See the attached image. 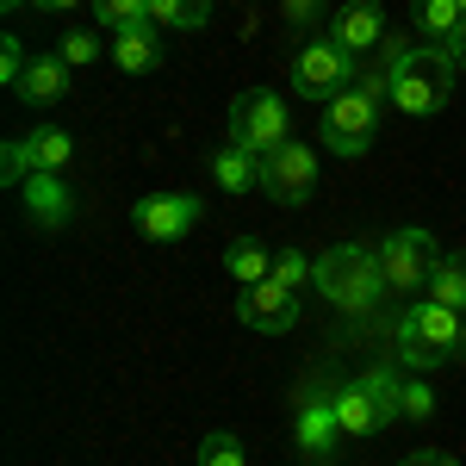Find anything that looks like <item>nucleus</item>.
<instances>
[{
	"label": "nucleus",
	"instance_id": "393cba45",
	"mask_svg": "<svg viewBox=\"0 0 466 466\" xmlns=\"http://www.w3.org/2000/svg\"><path fill=\"white\" fill-rule=\"evenodd\" d=\"M94 19H100L106 32H125V25L149 19V0H94Z\"/></svg>",
	"mask_w": 466,
	"mask_h": 466
},
{
	"label": "nucleus",
	"instance_id": "a211bd4d",
	"mask_svg": "<svg viewBox=\"0 0 466 466\" xmlns=\"http://www.w3.org/2000/svg\"><path fill=\"white\" fill-rule=\"evenodd\" d=\"M69 94V63L63 56H32V69L19 81V100H32V106H56Z\"/></svg>",
	"mask_w": 466,
	"mask_h": 466
},
{
	"label": "nucleus",
	"instance_id": "9b49d317",
	"mask_svg": "<svg viewBox=\"0 0 466 466\" xmlns=\"http://www.w3.org/2000/svg\"><path fill=\"white\" fill-rule=\"evenodd\" d=\"M199 212H206V206H199L193 193H149V199H137L131 218H137V230H144L149 243H180V237L199 224Z\"/></svg>",
	"mask_w": 466,
	"mask_h": 466
},
{
	"label": "nucleus",
	"instance_id": "a878e982",
	"mask_svg": "<svg viewBox=\"0 0 466 466\" xmlns=\"http://www.w3.org/2000/svg\"><path fill=\"white\" fill-rule=\"evenodd\" d=\"M56 56H63L69 69H87V63H100V37H87V32H63Z\"/></svg>",
	"mask_w": 466,
	"mask_h": 466
},
{
	"label": "nucleus",
	"instance_id": "c85d7f7f",
	"mask_svg": "<svg viewBox=\"0 0 466 466\" xmlns=\"http://www.w3.org/2000/svg\"><path fill=\"white\" fill-rule=\"evenodd\" d=\"M274 280H287V287H305V280H311V261H305L299 249H280V255H274Z\"/></svg>",
	"mask_w": 466,
	"mask_h": 466
},
{
	"label": "nucleus",
	"instance_id": "f03ea898",
	"mask_svg": "<svg viewBox=\"0 0 466 466\" xmlns=\"http://www.w3.org/2000/svg\"><path fill=\"white\" fill-rule=\"evenodd\" d=\"M311 287H318L336 311L360 318V311L380 305L386 274H380V255H373V249H360V243H336V249H323L318 261H311Z\"/></svg>",
	"mask_w": 466,
	"mask_h": 466
},
{
	"label": "nucleus",
	"instance_id": "5701e85b",
	"mask_svg": "<svg viewBox=\"0 0 466 466\" xmlns=\"http://www.w3.org/2000/svg\"><path fill=\"white\" fill-rule=\"evenodd\" d=\"M360 386L380 398V410H386V423H392L398 404H404V373H398V367H373V373H360Z\"/></svg>",
	"mask_w": 466,
	"mask_h": 466
},
{
	"label": "nucleus",
	"instance_id": "412c9836",
	"mask_svg": "<svg viewBox=\"0 0 466 466\" xmlns=\"http://www.w3.org/2000/svg\"><path fill=\"white\" fill-rule=\"evenodd\" d=\"M224 274H230L237 287H255V280L274 274V255L261 249V243H230V249H224Z\"/></svg>",
	"mask_w": 466,
	"mask_h": 466
},
{
	"label": "nucleus",
	"instance_id": "20e7f679",
	"mask_svg": "<svg viewBox=\"0 0 466 466\" xmlns=\"http://www.w3.org/2000/svg\"><path fill=\"white\" fill-rule=\"evenodd\" d=\"M380 100H392L386 69L360 75L355 87H342V94L323 106V144L336 149V156H360V149L380 137Z\"/></svg>",
	"mask_w": 466,
	"mask_h": 466
},
{
	"label": "nucleus",
	"instance_id": "cd10ccee",
	"mask_svg": "<svg viewBox=\"0 0 466 466\" xmlns=\"http://www.w3.org/2000/svg\"><path fill=\"white\" fill-rule=\"evenodd\" d=\"M25 69H32L25 44H19V37H6V44H0V81H13V87H19V81H25Z\"/></svg>",
	"mask_w": 466,
	"mask_h": 466
},
{
	"label": "nucleus",
	"instance_id": "2f4dec72",
	"mask_svg": "<svg viewBox=\"0 0 466 466\" xmlns=\"http://www.w3.org/2000/svg\"><path fill=\"white\" fill-rule=\"evenodd\" d=\"M448 50H454V63H461V69H466V19H461V32L448 37Z\"/></svg>",
	"mask_w": 466,
	"mask_h": 466
},
{
	"label": "nucleus",
	"instance_id": "2eb2a0df",
	"mask_svg": "<svg viewBox=\"0 0 466 466\" xmlns=\"http://www.w3.org/2000/svg\"><path fill=\"white\" fill-rule=\"evenodd\" d=\"M162 25H149V19H137V25H125V32H112V63L125 75H156L162 69Z\"/></svg>",
	"mask_w": 466,
	"mask_h": 466
},
{
	"label": "nucleus",
	"instance_id": "ddd939ff",
	"mask_svg": "<svg viewBox=\"0 0 466 466\" xmlns=\"http://www.w3.org/2000/svg\"><path fill=\"white\" fill-rule=\"evenodd\" d=\"M19 199H25V218L37 230H63L75 218V193L63 187V175H25L19 180Z\"/></svg>",
	"mask_w": 466,
	"mask_h": 466
},
{
	"label": "nucleus",
	"instance_id": "dca6fc26",
	"mask_svg": "<svg viewBox=\"0 0 466 466\" xmlns=\"http://www.w3.org/2000/svg\"><path fill=\"white\" fill-rule=\"evenodd\" d=\"M206 175H212V187H224V193L237 199V193L261 187V156H249L243 144H224V149L206 156Z\"/></svg>",
	"mask_w": 466,
	"mask_h": 466
},
{
	"label": "nucleus",
	"instance_id": "bb28decb",
	"mask_svg": "<svg viewBox=\"0 0 466 466\" xmlns=\"http://www.w3.org/2000/svg\"><path fill=\"white\" fill-rule=\"evenodd\" d=\"M398 417L430 423V417H435V386H423V380H404V404H398Z\"/></svg>",
	"mask_w": 466,
	"mask_h": 466
},
{
	"label": "nucleus",
	"instance_id": "473e14b6",
	"mask_svg": "<svg viewBox=\"0 0 466 466\" xmlns=\"http://www.w3.org/2000/svg\"><path fill=\"white\" fill-rule=\"evenodd\" d=\"M37 13H69V6H81V0H32Z\"/></svg>",
	"mask_w": 466,
	"mask_h": 466
},
{
	"label": "nucleus",
	"instance_id": "f257e3e1",
	"mask_svg": "<svg viewBox=\"0 0 466 466\" xmlns=\"http://www.w3.org/2000/svg\"><path fill=\"white\" fill-rule=\"evenodd\" d=\"M454 50L448 44H386V81H392V106L404 118H435L454 100Z\"/></svg>",
	"mask_w": 466,
	"mask_h": 466
},
{
	"label": "nucleus",
	"instance_id": "7c9ffc66",
	"mask_svg": "<svg viewBox=\"0 0 466 466\" xmlns=\"http://www.w3.org/2000/svg\"><path fill=\"white\" fill-rule=\"evenodd\" d=\"M398 466H461L454 454H441V448H417V454H404Z\"/></svg>",
	"mask_w": 466,
	"mask_h": 466
},
{
	"label": "nucleus",
	"instance_id": "b1692460",
	"mask_svg": "<svg viewBox=\"0 0 466 466\" xmlns=\"http://www.w3.org/2000/svg\"><path fill=\"white\" fill-rule=\"evenodd\" d=\"M199 466H249V448H243L230 430H218V435L199 441Z\"/></svg>",
	"mask_w": 466,
	"mask_h": 466
},
{
	"label": "nucleus",
	"instance_id": "9d476101",
	"mask_svg": "<svg viewBox=\"0 0 466 466\" xmlns=\"http://www.w3.org/2000/svg\"><path fill=\"white\" fill-rule=\"evenodd\" d=\"M237 318L249 323V329H261V336H287L292 323H299V287H287V280H255V287H243V299H237Z\"/></svg>",
	"mask_w": 466,
	"mask_h": 466
},
{
	"label": "nucleus",
	"instance_id": "39448f33",
	"mask_svg": "<svg viewBox=\"0 0 466 466\" xmlns=\"http://www.w3.org/2000/svg\"><path fill=\"white\" fill-rule=\"evenodd\" d=\"M230 144H243L249 156H274L280 144H292L287 100L268 94V87H243V94L230 100Z\"/></svg>",
	"mask_w": 466,
	"mask_h": 466
},
{
	"label": "nucleus",
	"instance_id": "6e6552de",
	"mask_svg": "<svg viewBox=\"0 0 466 466\" xmlns=\"http://www.w3.org/2000/svg\"><path fill=\"white\" fill-rule=\"evenodd\" d=\"M69 156H75V137H69V131L37 125L32 137H13V144L0 149V175L13 180V187H19L25 175H63V168H69Z\"/></svg>",
	"mask_w": 466,
	"mask_h": 466
},
{
	"label": "nucleus",
	"instance_id": "423d86ee",
	"mask_svg": "<svg viewBox=\"0 0 466 466\" xmlns=\"http://www.w3.org/2000/svg\"><path fill=\"white\" fill-rule=\"evenodd\" d=\"M355 50H342L336 37H311V44H299V56H292V87L305 94V100H336L342 87H355Z\"/></svg>",
	"mask_w": 466,
	"mask_h": 466
},
{
	"label": "nucleus",
	"instance_id": "f3484780",
	"mask_svg": "<svg viewBox=\"0 0 466 466\" xmlns=\"http://www.w3.org/2000/svg\"><path fill=\"white\" fill-rule=\"evenodd\" d=\"M336 423H342V435H380L386 430V410H380V398L355 380V386L336 392Z\"/></svg>",
	"mask_w": 466,
	"mask_h": 466
},
{
	"label": "nucleus",
	"instance_id": "f704fd0d",
	"mask_svg": "<svg viewBox=\"0 0 466 466\" xmlns=\"http://www.w3.org/2000/svg\"><path fill=\"white\" fill-rule=\"evenodd\" d=\"M461 13H466V0H461Z\"/></svg>",
	"mask_w": 466,
	"mask_h": 466
},
{
	"label": "nucleus",
	"instance_id": "7ed1b4c3",
	"mask_svg": "<svg viewBox=\"0 0 466 466\" xmlns=\"http://www.w3.org/2000/svg\"><path fill=\"white\" fill-rule=\"evenodd\" d=\"M466 355V311H448V305H410L404 318H398V360L404 367H448V360Z\"/></svg>",
	"mask_w": 466,
	"mask_h": 466
},
{
	"label": "nucleus",
	"instance_id": "1a4fd4ad",
	"mask_svg": "<svg viewBox=\"0 0 466 466\" xmlns=\"http://www.w3.org/2000/svg\"><path fill=\"white\" fill-rule=\"evenodd\" d=\"M261 187H268V199H280V206H305L311 187H318V156L305 144H280L274 156H261Z\"/></svg>",
	"mask_w": 466,
	"mask_h": 466
},
{
	"label": "nucleus",
	"instance_id": "f8f14e48",
	"mask_svg": "<svg viewBox=\"0 0 466 466\" xmlns=\"http://www.w3.org/2000/svg\"><path fill=\"white\" fill-rule=\"evenodd\" d=\"M292 435H299V448H305L311 461H329V454H336V435H342V423H336V392L305 386V392H299V423H292Z\"/></svg>",
	"mask_w": 466,
	"mask_h": 466
},
{
	"label": "nucleus",
	"instance_id": "c756f323",
	"mask_svg": "<svg viewBox=\"0 0 466 466\" xmlns=\"http://www.w3.org/2000/svg\"><path fill=\"white\" fill-rule=\"evenodd\" d=\"M318 13H323V0H280V19L299 25V32H311V25H318Z\"/></svg>",
	"mask_w": 466,
	"mask_h": 466
},
{
	"label": "nucleus",
	"instance_id": "aec40b11",
	"mask_svg": "<svg viewBox=\"0 0 466 466\" xmlns=\"http://www.w3.org/2000/svg\"><path fill=\"white\" fill-rule=\"evenodd\" d=\"M212 19V0H149V25L162 32H199Z\"/></svg>",
	"mask_w": 466,
	"mask_h": 466
},
{
	"label": "nucleus",
	"instance_id": "6ab92c4d",
	"mask_svg": "<svg viewBox=\"0 0 466 466\" xmlns=\"http://www.w3.org/2000/svg\"><path fill=\"white\" fill-rule=\"evenodd\" d=\"M461 0H410V25L417 37H430V44H448V37L461 32Z\"/></svg>",
	"mask_w": 466,
	"mask_h": 466
},
{
	"label": "nucleus",
	"instance_id": "4be33fe9",
	"mask_svg": "<svg viewBox=\"0 0 466 466\" xmlns=\"http://www.w3.org/2000/svg\"><path fill=\"white\" fill-rule=\"evenodd\" d=\"M430 299H435V305H448V311H466V255H454V261L435 268Z\"/></svg>",
	"mask_w": 466,
	"mask_h": 466
},
{
	"label": "nucleus",
	"instance_id": "72a5a7b5",
	"mask_svg": "<svg viewBox=\"0 0 466 466\" xmlns=\"http://www.w3.org/2000/svg\"><path fill=\"white\" fill-rule=\"evenodd\" d=\"M0 6H32V0H0Z\"/></svg>",
	"mask_w": 466,
	"mask_h": 466
},
{
	"label": "nucleus",
	"instance_id": "4468645a",
	"mask_svg": "<svg viewBox=\"0 0 466 466\" xmlns=\"http://www.w3.org/2000/svg\"><path fill=\"white\" fill-rule=\"evenodd\" d=\"M329 37H336V44H342V50H380V44H386V13H380V6H373V0H342V6H336V19H329Z\"/></svg>",
	"mask_w": 466,
	"mask_h": 466
},
{
	"label": "nucleus",
	"instance_id": "0eeeda50",
	"mask_svg": "<svg viewBox=\"0 0 466 466\" xmlns=\"http://www.w3.org/2000/svg\"><path fill=\"white\" fill-rule=\"evenodd\" d=\"M373 255H380L386 292H417V287H430L435 268H441V261H435V237H430V230H417V224H410V230H392V237H386Z\"/></svg>",
	"mask_w": 466,
	"mask_h": 466
}]
</instances>
